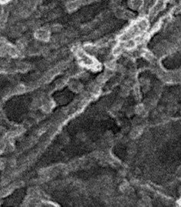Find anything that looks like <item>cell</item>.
Instances as JSON below:
<instances>
[{
	"mask_svg": "<svg viewBox=\"0 0 181 207\" xmlns=\"http://www.w3.org/2000/svg\"><path fill=\"white\" fill-rule=\"evenodd\" d=\"M76 55L78 58L79 62L83 65L84 66L86 67H91V68H96L98 67V69H99V66L98 65L97 62L94 59V58L92 55H89L88 54H87L84 50H81L80 49H76Z\"/></svg>",
	"mask_w": 181,
	"mask_h": 207,
	"instance_id": "6da1fadb",
	"label": "cell"
},
{
	"mask_svg": "<svg viewBox=\"0 0 181 207\" xmlns=\"http://www.w3.org/2000/svg\"><path fill=\"white\" fill-rule=\"evenodd\" d=\"M165 5V1L164 0H157L156 3L154 4L152 9H151L150 15L151 16H155L156 15H157L160 11L164 9Z\"/></svg>",
	"mask_w": 181,
	"mask_h": 207,
	"instance_id": "7a4b0ae2",
	"label": "cell"
},
{
	"mask_svg": "<svg viewBox=\"0 0 181 207\" xmlns=\"http://www.w3.org/2000/svg\"><path fill=\"white\" fill-rule=\"evenodd\" d=\"M136 26L138 28V30L140 31V32H143L144 31H146L147 29L149 26V22L148 21L145 19H142L141 20H139L136 24Z\"/></svg>",
	"mask_w": 181,
	"mask_h": 207,
	"instance_id": "3957f363",
	"label": "cell"
},
{
	"mask_svg": "<svg viewBox=\"0 0 181 207\" xmlns=\"http://www.w3.org/2000/svg\"><path fill=\"white\" fill-rule=\"evenodd\" d=\"M129 5L132 9L138 10L143 6V0H131Z\"/></svg>",
	"mask_w": 181,
	"mask_h": 207,
	"instance_id": "277c9868",
	"label": "cell"
},
{
	"mask_svg": "<svg viewBox=\"0 0 181 207\" xmlns=\"http://www.w3.org/2000/svg\"><path fill=\"white\" fill-rule=\"evenodd\" d=\"M36 37L38 38V39L42 40V41H46L49 38V33L46 30H39L36 32Z\"/></svg>",
	"mask_w": 181,
	"mask_h": 207,
	"instance_id": "5b68a950",
	"label": "cell"
},
{
	"mask_svg": "<svg viewBox=\"0 0 181 207\" xmlns=\"http://www.w3.org/2000/svg\"><path fill=\"white\" fill-rule=\"evenodd\" d=\"M81 5V3L79 0H75V1H71L67 4V9L68 11H74V10L77 9L79 6Z\"/></svg>",
	"mask_w": 181,
	"mask_h": 207,
	"instance_id": "8992f818",
	"label": "cell"
},
{
	"mask_svg": "<svg viewBox=\"0 0 181 207\" xmlns=\"http://www.w3.org/2000/svg\"><path fill=\"white\" fill-rule=\"evenodd\" d=\"M84 51L86 52L87 54H88L89 55H95L97 52V48L92 45H85V50Z\"/></svg>",
	"mask_w": 181,
	"mask_h": 207,
	"instance_id": "52a82bcc",
	"label": "cell"
},
{
	"mask_svg": "<svg viewBox=\"0 0 181 207\" xmlns=\"http://www.w3.org/2000/svg\"><path fill=\"white\" fill-rule=\"evenodd\" d=\"M70 88L72 91L78 92V91H80L81 90V88H82V85H81L80 82H72L70 83Z\"/></svg>",
	"mask_w": 181,
	"mask_h": 207,
	"instance_id": "ba28073f",
	"label": "cell"
},
{
	"mask_svg": "<svg viewBox=\"0 0 181 207\" xmlns=\"http://www.w3.org/2000/svg\"><path fill=\"white\" fill-rule=\"evenodd\" d=\"M142 133V128L141 127H137L134 128V130H132L131 133V136L132 138H136V137H139Z\"/></svg>",
	"mask_w": 181,
	"mask_h": 207,
	"instance_id": "9c48e42d",
	"label": "cell"
},
{
	"mask_svg": "<svg viewBox=\"0 0 181 207\" xmlns=\"http://www.w3.org/2000/svg\"><path fill=\"white\" fill-rule=\"evenodd\" d=\"M124 12H125V10L121 9V8H117L115 9V16L118 19H124Z\"/></svg>",
	"mask_w": 181,
	"mask_h": 207,
	"instance_id": "30bf717a",
	"label": "cell"
},
{
	"mask_svg": "<svg viewBox=\"0 0 181 207\" xmlns=\"http://www.w3.org/2000/svg\"><path fill=\"white\" fill-rule=\"evenodd\" d=\"M123 50H124V48H123L122 45H116V46L114 48L113 55H119L122 52Z\"/></svg>",
	"mask_w": 181,
	"mask_h": 207,
	"instance_id": "8fae6325",
	"label": "cell"
},
{
	"mask_svg": "<svg viewBox=\"0 0 181 207\" xmlns=\"http://www.w3.org/2000/svg\"><path fill=\"white\" fill-rule=\"evenodd\" d=\"M143 56L145 57L147 60H148L149 61H153L154 60V56L151 52H149V51H145L143 53Z\"/></svg>",
	"mask_w": 181,
	"mask_h": 207,
	"instance_id": "7c38bea8",
	"label": "cell"
},
{
	"mask_svg": "<svg viewBox=\"0 0 181 207\" xmlns=\"http://www.w3.org/2000/svg\"><path fill=\"white\" fill-rule=\"evenodd\" d=\"M134 18V15L133 12H130V11H127V10H125V12H124V19H132Z\"/></svg>",
	"mask_w": 181,
	"mask_h": 207,
	"instance_id": "4fadbf2b",
	"label": "cell"
},
{
	"mask_svg": "<svg viewBox=\"0 0 181 207\" xmlns=\"http://www.w3.org/2000/svg\"><path fill=\"white\" fill-rule=\"evenodd\" d=\"M144 111H144V107H143V105H138V106H137L136 112L137 114H141V115H143V113Z\"/></svg>",
	"mask_w": 181,
	"mask_h": 207,
	"instance_id": "5bb4252c",
	"label": "cell"
},
{
	"mask_svg": "<svg viewBox=\"0 0 181 207\" xmlns=\"http://www.w3.org/2000/svg\"><path fill=\"white\" fill-rule=\"evenodd\" d=\"M107 67L108 68V70H113L116 67V64L114 61H109L107 63Z\"/></svg>",
	"mask_w": 181,
	"mask_h": 207,
	"instance_id": "9a60e30c",
	"label": "cell"
},
{
	"mask_svg": "<svg viewBox=\"0 0 181 207\" xmlns=\"http://www.w3.org/2000/svg\"><path fill=\"white\" fill-rule=\"evenodd\" d=\"M28 65L27 64H25V63H22V64H20L19 65V69L22 71H26L28 70Z\"/></svg>",
	"mask_w": 181,
	"mask_h": 207,
	"instance_id": "2e32d148",
	"label": "cell"
},
{
	"mask_svg": "<svg viewBox=\"0 0 181 207\" xmlns=\"http://www.w3.org/2000/svg\"><path fill=\"white\" fill-rule=\"evenodd\" d=\"M25 91H26V88L23 85H19L15 88V91H16L17 93H23Z\"/></svg>",
	"mask_w": 181,
	"mask_h": 207,
	"instance_id": "e0dca14e",
	"label": "cell"
},
{
	"mask_svg": "<svg viewBox=\"0 0 181 207\" xmlns=\"http://www.w3.org/2000/svg\"><path fill=\"white\" fill-rule=\"evenodd\" d=\"M65 81L64 79H61V80H59V82H58V83H57V85L59 86V88H61V87L65 85Z\"/></svg>",
	"mask_w": 181,
	"mask_h": 207,
	"instance_id": "ac0fdd59",
	"label": "cell"
},
{
	"mask_svg": "<svg viewBox=\"0 0 181 207\" xmlns=\"http://www.w3.org/2000/svg\"><path fill=\"white\" fill-rule=\"evenodd\" d=\"M61 29V26H59V25H55V26H54V27H53V31H54V32H59Z\"/></svg>",
	"mask_w": 181,
	"mask_h": 207,
	"instance_id": "d6986e66",
	"label": "cell"
}]
</instances>
